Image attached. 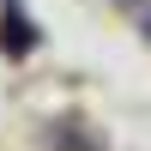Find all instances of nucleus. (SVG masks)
Instances as JSON below:
<instances>
[{
    "label": "nucleus",
    "instance_id": "f257e3e1",
    "mask_svg": "<svg viewBox=\"0 0 151 151\" xmlns=\"http://www.w3.org/2000/svg\"><path fill=\"white\" fill-rule=\"evenodd\" d=\"M145 36H151V18H145Z\"/></svg>",
    "mask_w": 151,
    "mask_h": 151
}]
</instances>
